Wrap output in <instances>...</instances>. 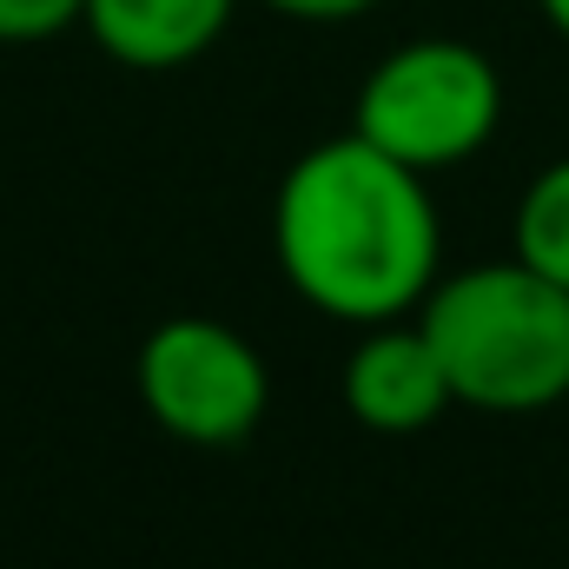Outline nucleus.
<instances>
[{
	"label": "nucleus",
	"mask_w": 569,
	"mask_h": 569,
	"mask_svg": "<svg viewBox=\"0 0 569 569\" xmlns=\"http://www.w3.org/2000/svg\"><path fill=\"white\" fill-rule=\"evenodd\" d=\"M284 284L345 325H385L425 305L443 226L425 172L345 133L291 159L272 199Z\"/></svg>",
	"instance_id": "1"
},
{
	"label": "nucleus",
	"mask_w": 569,
	"mask_h": 569,
	"mask_svg": "<svg viewBox=\"0 0 569 569\" xmlns=\"http://www.w3.org/2000/svg\"><path fill=\"white\" fill-rule=\"evenodd\" d=\"M450 398L490 418H530L569 398V291L523 259L470 266L418 305Z\"/></svg>",
	"instance_id": "2"
},
{
	"label": "nucleus",
	"mask_w": 569,
	"mask_h": 569,
	"mask_svg": "<svg viewBox=\"0 0 569 569\" xmlns=\"http://www.w3.org/2000/svg\"><path fill=\"white\" fill-rule=\"evenodd\" d=\"M497 127H503V73L470 40H405L365 73L351 107L358 140L418 172L463 166L497 140Z\"/></svg>",
	"instance_id": "3"
},
{
	"label": "nucleus",
	"mask_w": 569,
	"mask_h": 569,
	"mask_svg": "<svg viewBox=\"0 0 569 569\" xmlns=\"http://www.w3.org/2000/svg\"><path fill=\"white\" fill-rule=\"evenodd\" d=\"M133 385H140V405L152 411V425L172 430L179 443H199V450L246 443L272 405L266 358L219 318L152 325L133 358Z\"/></svg>",
	"instance_id": "4"
},
{
	"label": "nucleus",
	"mask_w": 569,
	"mask_h": 569,
	"mask_svg": "<svg viewBox=\"0 0 569 569\" xmlns=\"http://www.w3.org/2000/svg\"><path fill=\"white\" fill-rule=\"evenodd\" d=\"M338 391H345V411L358 425L385 430V437L425 430L457 405L450 378H443V365H437V351H430V338H425V325H398V318L371 325L351 345Z\"/></svg>",
	"instance_id": "5"
},
{
	"label": "nucleus",
	"mask_w": 569,
	"mask_h": 569,
	"mask_svg": "<svg viewBox=\"0 0 569 569\" xmlns=\"http://www.w3.org/2000/svg\"><path fill=\"white\" fill-rule=\"evenodd\" d=\"M239 0H87L80 27L100 40V53H113L120 67H140V73H166V67H186L199 60L226 20H232Z\"/></svg>",
	"instance_id": "6"
},
{
	"label": "nucleus",
	"mask_w": 569,
	"mask_h": 569,
	"mask_svg": "<svg viewBox=\"0 0 569 569\" xmlns=\"http://www.w3.org/2000/svg\"><path fill=\"white\" fill-rule=\"evenodd\" d=\"M517 259L569 291V159L543 166L517 199Z\"/></svg>",
	"instance_id": "7"
},
{
	"label": "nucleus",
	"mask_w": 569,
	"mask_h": 569,
	"mask_svg": "<svg viewBox=\"0 0 569 569\" xmlns=\"http://www.w3.org/2000/svg\"><path fill=\"white\" fill-rule=\"evenodd\" d=\"M87 0H0V47H33L80 27Z\"/></svg>",
	"instance_id": "8"
},
{
	"label": "nucleus",
	"mask_w": 569,
	"mask_h": 569,
	"mask_svg": "<svg viewBox=\"0 0 569 569\" xmlns=\"http://www.w3.org/2000/svg\"><path fill=\"white\" fill-rule=\"evenodd\" d=\"M272 13H291V20H318V27H338V20H358L371 13L378 0H266Z\"/></svg>",
	"instance_id": "9"
},
{
	"label": "nucleus",
	"mask_w": 569,
	"mask_h": 569,
	"mask_svg": "<svg viewBox=\"0 0 569 569\" xmlns=\"http://www.w3.org/2000/svg\"><path fill=\"white\" fill-rule=\"evenodd\" d=\"M537 7H543V20H550V27L569 40V0H537Z\"/></svg>",
	"instance_id": "10"
}]
</instances>
